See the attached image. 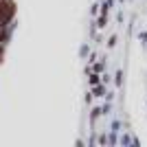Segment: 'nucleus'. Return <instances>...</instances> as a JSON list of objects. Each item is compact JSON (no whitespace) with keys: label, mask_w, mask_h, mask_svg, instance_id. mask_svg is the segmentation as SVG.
Listing matches in <instances>:
<instances>
[{"label":"nucleus","mask_w":147,"mask_h":147,"mask_svg":"<svg viewBox=\"0 0 147 147\" xmlns=\"http://www.w3.org/2000/svg\"><path fill=\"white\" fill-rule=\"evenodd\" d=\"M13 13H16V5H13L11 0L0 2V26H5L7 22L13 18Z\"/></svg>","instance_id":"f257e3e1"},{"label":"nucleus","mask_w":147,"mask_h":147,"mask_svg":"<svg viewBox=\"0 0 147 147\" xmlns=\"http://www.w3.org/2000/svg\"><path fill=\"white\" fill-rule=\"evenodd\" d=\"M2 55H5V51H2V46H0V61H2Z\"/></svg>","instance_id":"f03ea898"},{"label":"nucleus","mask_w":147,"mask_h":147,"mask_svg":"<svg viewBox=\"0 0 147 147\" xmlns=\"http://www.w3.org/2000/svg\"><path fill=\"white\" fill-rule=\"evenodd\" d=\"M2 40H5V33H0V42H2Z\"/></svg>","instance_id":"7ed1b4c3"}]
</instances>
